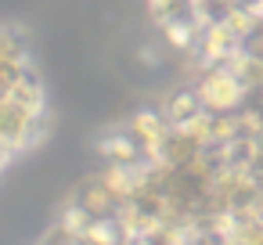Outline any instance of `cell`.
Returning <instances> with one entry per match:
<instances>
[{
	"label": "cell",
	"instance_id": "7a4b0ae2",
	"mask_svg": "<svg viewBox=\"0 0 263 245\" xmlns=\"http://www.w3.org/2000/svg\"><path fill=\"white\" fill-rule=\"evenodd\" d=\"M36 245H90V241H87L72 223H65L62 216H54V223L40 234V241H36Z\"/></svg>",
	"mask_w": 263,
	"mask_h": 245
},
{
	"label": "cell",
	"instance_id": "6da1fadb",
	"mask_svg": "<svg viewBox=\"0 0 263 245\" xmlns=\"http://www.w3.org/2000/svg\"><path fill=\"white\" fill-rule=\"evenodd\" d=\"M159 108H162L166 123H177V126L198 123V119L209 116V112H205V101H202V90H198L195 83H191V87H180V90H173V94H166Z\"/></svg>",
	"mask_w": 263,
	"mask_h": 245
},
{
	"label": "cell",
	"instance_id": "3957f363",
	"mask_svg": "<svg viewBox=\"0 0 263 245\" xmlns=\"http://www.w3.org/2000/svg\"><path fill=\"white\" fill-rule=\"evenodd\" d=\"M29 58L26 51V36L18 29H8V26H0V62H22Z\"/></svg>",
	"mask_w": 263,
	"mask_h": 245
}]
</instances>
